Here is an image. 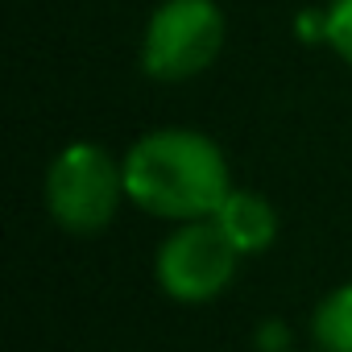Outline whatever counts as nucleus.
I'll return each mask as SVG.
<instances>
[{"mask_svg":"<svg viewBox=\"0 0 352 352\" xmlns=\"http://www.w3.org/2000/svg\"><path fill=\"white\" fill-rule=\"evenodd\" d=\"M120 166L129 204L170 224L212 220L232 191L224 149L199 129H149L129 145Z\"/></svg>","mask_w":352,"mask_h":352,"instance_id":"1","label":"nucleus"},{"mask_svg":"<svg viewBox=\"0 0 352 352\" xmlns=\"http://www.w3.org/2000/svg\"><path fill=\"white\" fill-rule=\"evenodd\" d=\"M124 199V166L96 141H71L46 166V212L71 236L104 232Z\"/></svg>","mask_w":352,"mask_h":352,"instance_id":"2","label":"nucleus"},{"mask_svg":"<svg viewBox=\"0 0 352 352\" xmlns=\"http://www.w3.org/2000/svg\"><path fill=\"white\" fill-rule=\"evenodd\" d=\"M228 38V17L216 0H162L141 34V71L153 83H187L204 75Z\"/></svg>","mask_w":352,"mask_h":352,"instance_id":"3","label":"nucleus"},{"mask_svg":"<svg viewBox=\"0 0 352 352\" xmlns=\"http://www.w3.org/2000/svg\"><path fill=\"white\" fill-rule=\"evenodd\" d=\"M241 253L220 232L216 220H187L174 224V232L153 253V282L166 298L183 307H204L220 298L236 278Z\"/></svg>","mask_w":352,"mask_h":352,"instance_id":"4","label":"nucleus"},{"mask_svg":"<svg viewBox=\"0 0 352 352\" xmlns=\"http://www.w3.org/2000/svg\"><path fill=\"white\" fill-rule=\"evenodd\" d=\"M212 220L220 224V232L232 241V249L241 257L265 253L278 241V212H274V204L265 195H257V191H245V187H232Z\"/></svg>","mask_w":352,"mask_h":352,"instance_id":"5","label":"nucleus"},{"mask_svg":"<svg viewBox=\"0 0 352 352\" xmlns=\"http://www.w3.org/2000/svg\"><path fill=\"white\" fill-rule=\"evenodd\" d=\"M311 336L319 352H352V282L319 298L311 315Z\"/></svg>","mask_w":352,"mask_h":352,"instance_id":"6","label":"nucleus"},{"mask_svg":"<svg viewBox=\"0 0 352 352\" xmlns=\"http://www.w3.org/2000/svg\"><path fill=\"white\" fill-rule=\"evenodd\" d=\"M323 13H327V21H323V42L340 54V63L352 67V0H331Z\"/></svg>","mask_w":352,"mask_h":352,"instance_id":"7","label":"nucleus"}]
</instances>
